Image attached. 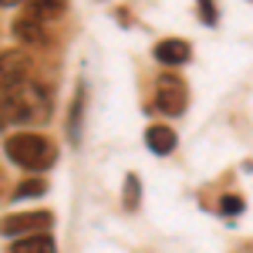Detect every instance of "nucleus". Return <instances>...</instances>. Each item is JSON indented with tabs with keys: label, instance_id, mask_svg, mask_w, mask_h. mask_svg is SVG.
I'll use <instances>...</instances> for the list:
<instances>
[{
	"label": "nucleus",
	"instance_id": "obj_1",
	"mask_svg": "<svg viewBox=\"0 0 253 253\" xmlns=\"http://www.w3.org/2000/svg\"><path fill=\"white\" fill-rule=\"evenodd\" d=\"M51 118V91L41 81H24L20 88L0 98V122L14 125H34Z\"/></svg>",
	"mask_w": 253,
	"mask_h": 253
},
{
	"label": "nucleus",
	"instance_id": "obj_2",
	"mask_svg": "<svg viewBox=\"0 0 253 253\" xmlns=\"http://www.w3.org/2000/svg\"><path fill=\"white\" fill-rule=\"evenodd\" d=\"M3 152L10 156V162H17L20 169H31V172H44L54 166L58 149L51 145V138L34 135V132H17L3 142Z\"/></svg>",
	"mask_w": 253,
	"mask_h": 253
},
{
	"label": "nucleus",
	"instance_id": "obj_3",
	"mask_svg": "<svg viewBox=\"0 0 253 253\" xmlns=\"http://www.w3.org/2000/svg\"><path fill=\"white\" fill-rule=\"evenodd\" d=\"M189 105V91H186V81L175 78V75H162L156 81V108L162 115H182Z\"/></svg>",
	"mask_w": 253,
	"mask_h": 253
},
{
	"label": "nucleus",
	"instance_id": "obj_4",
	"mask_svg": "<svg viewBox=\"0 0 253 253\" xmlns=\"http://www.w3.org/2000/svg\"><path fill=\"white\" fill-rule=\"evenodd\" d=\"M27 75H31V54L27 51L14 47V51H3L0 54V91L3 95L20 88L27 81Z\"/></svg>",
	"mask_w": 253,
	"mask_h": 253
},
{
	"label": "nucleus",
	"instance_id": "obj_5",
	"mask_svg": "<svg viewBox=\"0 0 253 253\" xmlns=\"http://www.w3.org/2000/svg\"><path fill=\"white\" fill-rule=\"evenodd\" d=\"M47 226H51V213H17V216H7L0 223V233L3 236H20V233L38 236Z\"/></svg>",
	"mask_w": 253,
	"mask_h": 253
},
{
	"label": "nucleus",
	"instance_id": "obj_6",
	"mask_svg": "<svg viewBox=\"0 0 253 253\" xmlns=\"http://www.w3.org/2000/svg\"><path fill=\"white\" fill-rule=\"evenodd\" d=\"M14 38H17L20 44H27V47H41V44H47L44 24H41L31 10H24V14L14 20Z\"/></svg>",
	"mask_w": 253,
	"mask_h": 253
},
{
	"label": "nucleus",
	"instance_id": "obj_7",
	"mask_svg": "<svg viewBox=\"0 0 253 253\" xmlns=\"http://www.w3.org/2000/svg\"><path fill=\"white\" fill-rule=\"evenodd\" d=\"M152 54H156L159 64H172V68H175V64H186V61H189L193 47H189L182 38H166V41H159V44H156Z\"/></svg>",
	"mask_w": 253,
	"mask_h": 253
},
{
	"label": "nucleus",
	"instance_id": "obj_8",
	"mask_svg": "<svg viewBox=\"0 0 253 253\" xmlns=\"http://www.w3.org/2000/svg\"><path fill=\"white\" fill-rule=\"evenodd\" d=\"M145 145H149L156 156H169L175 149V132L169 125H152V128L145 132Z\"/></svg>",
	"mask_w": 253,
	"mask_h": 253
},
{
	"label": "nucleus",
	"instance_id": "obj_9",
	"mask_svg": "<svg viewBox=\"0 0 253 253\" xmlns=\"http://www.w3.org/2000/svg\"><path fill=\"white\" fill-rule=\"evenodd\" d=\"M10 253H58V247H54V236L51 233H38V236L17 240V243L10 247Z\"/></svg>",
	"mask_w": 253,
	"mask_h": 253
},
{
	"label": "nucleus",
	"instance_id": "obj_10",
	"mask_svg": "<svg viewBox=\"0 0 253 253\" xmlns=\"http://www.w3.org/2000/svg\"><path fill=\"white\" fill-rule=\"evenodd\" d=\"M41 193H47V186H44L41 179H31V182H20V186H17V193H14V196L27 199V196H41Z\"/></svg>",
	"mask_w": 253,
	"mask_h": 253
},
{
	"label": "nucleus",
	"instance_id": "obj_11",
	"mask_svg": "<svg viewBox=\"0 0 253 253\" xmlns=\"http://www.w3.org/2000/svg\"><path fill=\"white\" fill-rule=\"evenodd\" d=\"M125 206H128V210H135V206H138V179H135V175L125 179Z\"/></svg>",
	"mask_w": 253,
	"mask_h": 253
},
{
	"label": "nucleus",
	"instance_id": "obj_12",
	"mask_svg": "<svg viewBox=\"0 0 253 253\" xmlns=\"http://www.w3.org/2000/svg\"><path fill=\"white\" fill-rule=\"evenodd\" d=\"M243 213V199L240 196H226L223 199V216H240Z\"/></svg>",
	"mask_w": 253,
	"mask_h": 253
},
{
	"label": "nucleus",
	"instance_id": "obj_13",
	"mask_svg": "<svg viewBox=\"0 0 253 253\" xmlns=\"http://www.w3.org/2000/svg\"><path fill=\"white\" fill-rule=\"evenodd\" d=\"M199 10H203V20H206V24H213V20H216V10H213V3H203Z\"/></svg>",
	"mask_w": 253,
	"mask_h": 253
}]
</instances>
